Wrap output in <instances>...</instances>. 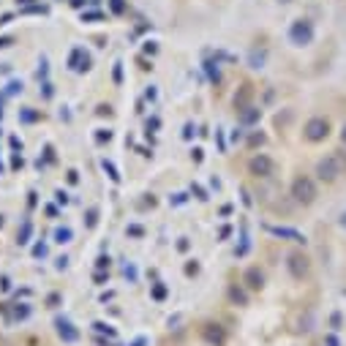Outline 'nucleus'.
<instances>
[{
    "label": "nucleus",
    "instance_id": "obj_7",
    "mask_svg": "<svg viewBox=\"0 0 346 346\" xmlns=\"http://www.w3.org/2000/svg\"><path fill=\"white\" fill-rule=\"evenodd\" d=\"M341 139H343V145H346V125H343V131H341Z\"/></svg>",
    "mask_w": 346,
    "mask_h": 346
},
{
    "label": "nucleus",
    "instance_id": "obj_5",
    "mask_svg": "<svg viewBox=\"0 0 346 346\" xmlns=\"http://www.w3.org/2000/svg\"><path fill=\"white\" fill-rule=\"evenodd\" d=\"M251 169H254L256 175H270L272 164H270L267 156H259V158H254V161H251Z\"/></svg>",
    "mask_w": 346,
    "mask_h": 346
},
{
    "label": "nucleus",
    "instance_id": "obj_3",
    "mask_svg": "<svg viewBox=\"0 0 346 346\" xmlns=\"http://www.w3.org/2000/svg\"><path fill=\"white\" fill-rule=\"evenodd\" d=\"M327 134H330V123L324 117H311L305 123V139H311V142H319V139H324Z\"/></svg>",
    "mask_w": 346,
    "mask_h": 346
},
{
    "label": "nucleus",
    "instance_id": "obj_8",
    "mask_svg": "<svg viewBox=\"0 0 346 346\" xmlns=\"http://www.w3.org/2000/svg\"><path fill=\"white\" fill-rule=\"evenodd\" d=\"M284 3H289V0H284Z\"/></svg>",
    "mask_w": 346,
    "mask_h": 346
},
{
    "label": "nucleus",
    "instance_id": "obj_6",
    "mask_svg": "<svg viewBox=\"0 0 346 346\" xmlns=\"http://www.w3.org/2000/svg\"><path fill=\"white\" fill-rule=\"evenodd\" d=\"M292 272H295L297 278H303L305 272H308V259L300 256V254H295V256H292Z\"/></svg>",
    "mask_w": 346,
    "mask_h": 346
},
{
    "label": "nucleus",
    "instance_id": "obj_2",
    "mask_svg": "<svg viewBox=\"0 0 346 346\" xmlns=\"http://www.w3.org/2000/svg\"><path fill=\"white\" fill-rule=\"evenodd\" d=\"M292 194H295L297 202L308 204V202H314V199H316V185H314L311 177H297L295 185H292Z\"/></svg>",
    "mask_w": 346,
    "mask_h": 346
},
{
    "label": "nucleus",
    "instance_id": "obj_1",
    "mask_svg": "<svg viewBox=\"0 0 346 346\" xmlns=\"http://www.w3.org/2000/svg\"><path fill=\"white\" fill-rule=\"evenodd\" d=\"M343 169H346V158L341 156V153H330L327 158H322L316 166V175L322 177L324 183H332L338 175H343Z\"/></svg>",
    "mask_w": 346,
    "mask_h": 346
},
{
    "label": "nucleus",
    "instance_id": "obj_4",
    "mask_svg": "<svg viewBox=\"0 0 346 346\" xmlns=\"http://www.w3.org/2000/svg\"><path fill=\"white\" fill-rule=\"evenodd\" d=\"M311 33H314V30H311V25L300 19V22L292 28V38H295L297 44H305V41H311Z\"/></svg>",
    "mask_w": 346,
    "mask_h": 346
}]
</instances>
